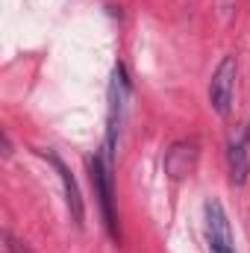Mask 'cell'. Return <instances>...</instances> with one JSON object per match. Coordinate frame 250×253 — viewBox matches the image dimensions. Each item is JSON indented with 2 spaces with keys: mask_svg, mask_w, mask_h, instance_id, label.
I'll list each match as a JSON object with an SVG mask.
<instances>
[{
  "mask_svg": "<svg viewBox=\"0 0 250 253\" xmlns=\"http://www.w3.org/2000/svg\"><path fill=\"white\" fill-rule=\"evenodd\" d=\"M126 100H129V80H126L124 65H115L112 83H109V129H106V144H103L106 156H115L118 132H121L124 112H126Z\"/></svg>",
  "mask_w": 250,
  "mask_h": 253,
  "instance_id": "obj_2",
  "label": "cell"
},
{
  "mask_svg": "<svg viewBox=\"0 0 250 253\" xmlns=\"http://www.w3.org/2000/svg\"><path fill=\"white\" fill-rule=\"evenodd\" d=\"M3 245H6L9 253H33L30 248H27V242H21V239L12 236V230H3Z\"/></svg>",
  "mask_w": 250,
  "mask_h": 253,
  "instance_id": "obj_8",
  "label": "cell"
},
{
  "mask_svg": "<svg viewBox=\"0 0 250 253\" xmlns=\"http://www.w3.org/2000/svg\"><path fill=\"white\" fill-rule=\"evenodd\" d=\"M227 162H230V183L233 186H245L248 183V174H250V121L230 141Z\"/></svg>",
  "mask_w": 250,
  "mask_h": 253,
  "instance_id": "obj_7",
  "label": "cell"
},
{
  "mask_svg": "<svg viewBox=\"0 0 250 253\" xmlns=\"http://www.w3.org/2000/svg\"><path fill=\"white\" fill-rule=\"evenodd\" d=\"M112 162H106L103 153H94L88 156V171H91V186L97 194V203H100V215H103V224L112 236V242H121V230H118V215H115V186H112Z\"/></svg>",
  "mask_w": 250,
  "mask_h": 253,
  "instance_id": "obj_1",
  "label": "cell"
},
{
  "mask_svg": "<svg viewBox=\"0 0 250 253\" xmlns=\"http://www.w3.org/2000/svg\"><path fill=\"white\" fill-rule=\"evenodd\" d=\"M206 245L209 253H236V242H233V230H230V218L227 209L218 197H209L206 206Z\"/></svg>",
  "mask_w": 250,
  "mask_h": 253,
  "instance_id": "obj_4",
  "label": "cell"
},
{
  "mask_svg": "<svg viewBox=\"0 0 250 253\" xmlns=\"http://www.w3.org/2000/svg\"><path fill=\"white\" fill-rule=\"evenodd\" d=\"M39 156H44V159H47V162L53 165L56 177L62 180V189H65V203H68L71 221H74L77 227H83V224H85V206H83V194H80V186H77V180H74L71 168H68V165H65L62 159H59V153H56V150H39Z\"/></svg>",
  "mask_w": 250,
  "mask_h": 253,
  "instance_id": "obj_5",
  "label": "cell"
},
{
  "mask_svg": "<svg viewBox=\"0 0 250 253\" xmlns=\"http://www.w3.org/2000/svg\"><path fill=\"white\" fill-rule=\"evenodd\" d=\"M197 159H200V144L194 138H180L165 153V174L171 180H186L194 174Z\"/></svg>",
  "mask_w": 250,
  "mask_h": 253,
  "instance_id": "obj_6",
  "label": "cell"
},
{
  "mask_svg": "<svg viewBox=\"0 0 250 253\" xmlns=\"http://www.w3.org/2000/svg\"><path fill=\"white\" fill-rule=\"evenodd\" d=\"M236 74H239V62L236 56H224L218 68L212 71V80H209V103L212 109L227 118L233 112V91H236Z\"/></svg>",
  "mask_w": 250,
  "mask_h": 253,
  "instance_id": "obj_3",
  "label": "cell"
}]
</instances>
